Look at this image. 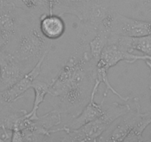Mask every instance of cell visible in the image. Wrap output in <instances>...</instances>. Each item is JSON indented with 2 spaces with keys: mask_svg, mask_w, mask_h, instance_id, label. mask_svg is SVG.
<instances>
[{
  "mask_svg": "<svg viewBox=\"0 0 151 142\" xmlns=\"http://www.w3.org/2000/svg\"><path fill=\"white\" fill-rule=\"evenodd\" d=\"M50 87V83L44 81L42 78H36L35 81L32 84L31 88L33 89L35 92V99H34L33 106L30 112H26L24 114V116L29 119H33L36 118L38 116L37 112L39 108V106L41 103H43L44 101L46 95L49 94Z\"/></svg>",
  "mask_w": 151,
  "mask_h": 142,
  "instance_id": "obj_14",
  "label": "cell"
},
{
  "mask_svg": "<svg viewBox=\"0 0 151 142\" xmlns=\"http://www.w3.org/2000/svg\"><path fill=\"white\" fill-rule=\"evenodd\" d=\"M151 124V112H147L145 115L137 123L131 133L127 135L124 141H143L142 133Z\"/></svg>",
  "mask_w": 151,
  "mask_h": 142,
  "instance_id": "obj_16",
  "label": "cell"
},
{
  "mask_svg": "<svg viewBox=\"0 0 151 142\" xmlns=\"http://www.w3.org/2000/svg\"><path fill=\"white\" fill-rule=\"evenodd\" d=\"M131 2H132V1H134V0H131Z\"/></svg>",
  "mask_w": 151,
  "mask_h": 142,
  "instance_id": "obj_20",
  "label": "cell"
},
{
  "mask_svg": "<svg viewBox=\"0 0 151 142\" xmlns=\"http://www.w3.org/2000/svg\"><path fill=\"white\" fill-rule=\"evenodd\" d=\"M0 50H1V49H0Z\"/></svg>",
  "mask_w": 151,
  "mask_h": 142,
  "instance_id": "obj_21",
  "label": "cell"
},
{
  "mask_svg": "<svg viewBox=\"0 0 151 142\" xmlns=\"http://www.w3.org/2000/svg\"><path fill=\"white\" fill-rule=\"evenodd\" d=\"M47 55H44L35 67L29 72H26L16 84L7 90L0 92V100L5 104H11L22 98L24 93L32 87L35 80L41 73L42 64Z\"/></svg>",
  "mask_w": 151,
  "mask_h": 142,
  "instance_id": "obj_7",
  "label": "cell"
},
{
  "mask_svg": "<svg viewBox=\"0 0 151 142\" xmlns=\"http://www.w3.org/2000/svg\"><path fill=\"white\" fill-rule=\"evenodd\" d=\"M96 64L89 50L82 57L71 56L50 83L49 94L58 99L60 113L76 117L87 104L95 83Z\"/></svg>",
  "mask_w": 151,
  "mask_h": 142,
  "instance_id": "obj_1",
  "label": "cell"
},
{
  "mask_svg": "<svg viewBox=\"0 0 151 142\" xmlns=\"http://www.w3.org/2000/svg\"><path fill=\"white\" fill-rule=\"evenodd\" d=\"M52 47V41L43 36L39 28V19L21 10L17 30L14 37L0 48L13 56L26 73L32 69Z\"/></svg>",
  "mask_w": 151,
  "mask_h": 142,
  "instance_id": "obj_2",
  "label": "cell"
},
{
  "mask_svg": "<svg viewBox=\"0 0 151 142\" xmlns=\"http://www.w3.org/2000/svg\"><path fill=\"white\" fill-rule=\"evenodd\" d=\"M148 67L150 69V78H149V88L151 90V61L150 60H145V61Z\"/></svg>",
  "mask_w": 151,
  "mask_h": 142,
  "instance_id": "obj_18",
  "label": "cell"
},
{
  "mask_svg": "<svg viewBox=\"0 0 151 142\" xmlns=\"http://www.w3.org/2000/svg\"><path fill=\"white\" fill-rule=\"evenodd\" d=\"M109 41L116 43L130 53L137 50L144 55L151 56V34L141 37H128L111 34Z\"/></svg>",
  "mask_w": 151,
  "mask_h": 142,
  "instance_id": "obj_12",
  "label": "cell"
},
{
  "mask_svg": "<svg viewBox=\"0 0 151 142\" xmlns=\"http://www.w3.org/2000/svg\"><path fill=\"white\" fill-rule=\"evenodd\" d=\"M132 5L139 16H145L151 12V0H134Z\"/></svg>",
  "mask_w": 151,
  "mask_h": 142,
  "instance_id": "obj_17",
  "label": "cell"
},
{
  "mask_svg": "<svg viewBox=\"0 0 151 142\" xmlns=\"http://www.w3.org/2000/svg\"><path fill=\"white\" fill-rule=\"evenodd\" d=\"M133 102L134 107L131 108V106L130 110L123 115V120L116 126L113 132L106 138H101L99 141H124L127 135L146 114V112H142L138 98H134Z\"/></svg>",
  "mask_w": 151,
  "mask_h": 142,
  "instance_id": "obj_8",
  "label": "cell"
},
{
  "mask_svg": "<svg viewBox=\"0 0 151 142\" xmlns=\"http://www.w3.org/2000/svg\"><path fill=\"white\" fill-rule=\"evenodd\" d=\"M39 28L44 37L53 41L63 35L66 25L61 16L54 13H45L39 19Z\"/></svg>",
  "mask_w": 151,
  "mask_h": 142,
  "instance_id": "obj_11",
  "label": "cell"
},
{
  "mask_svg": "<svg viewBox=\"0 0 151 142\" xmlns=\"http://www.w3.org/2000/svg\"><path fill=\"white\" fill-rule=\"evenodd\" d=\"M130 109L129 104L114 102L103 110L101 116L77 130H70L63 126L62 128L55 129V132L64 133L60 139L62 141H97L109 126L119 117L123 116Z\"/></svg>",
  "mask_w": 151,
  "mask_h": 142,
  "instance_id": "obj_3",
  "label": "cell"
},
{
  "mask_svg": "<svg viewBox=\"0 0 151 142\" xmlns=\"http://www.w3.org/2000/svg\"><path fill=\"white\" fill-rule=\"evenodd\" d=\"M100 84L101 83L100 81L95 79V83L93 87L90 100L88 101L87 104L84 106L81 113L77 115L76 117L72 118V119L67 124H65V127L70 130H77L83 126L84 124L91 122V121L95 120L96 118L101 116L102 114L103 113V106L106 97L103 98V100L100 104L96 103L94 101L95 95L98 91Z\"/></svg>",
  "mask_w": 151,
  "mask_h": 142,
  "instance_id": "obj_10",
  "label": "cell"
},
{
  "mask_svg": "<svg viewBox=\"0 0 151 142\" xmlns=\"http://www.w3.org/2000/svg\"><path fill=\"white\" fill-rule=\"evenodd\" d=\"M111 34L128 37L150 35L151 22L126 17L116 12L112 24Z\"/></svg>",
  "mask_w": 151,
  "mask_h": 142,
  "instance_id": "obj_6",
  "label": "cell"
},
{
  "mask_svg": "<svg viewBox=\"0 0 151 142\" xmlns=\"http://www.w3.org/2000/svg\"><path fill=\"white\" fill-rule=\"evenodd\" d=\"M0 50V92L16 84L25 72L7 50Z\"/></svg>",
  "mask_w": 151,
  "mask_h": 142,
  "instance_id": "obj_9",
  "label": "cell"
},
{
  "mask_svg": "<svg viewBox=\"0 0 151 142\" xmlns=\"http://www.w3.org/2000/svg\"><path fill=\"white\" fill-rule=\"evenodd\" d=\"M116 12L115 0H86L79 18V45L88 44L105 20Z\"/></svg>",
  "mask_w": 151,
  "mask_h": 142,
  "instance_id": "obj_4",
  "label": "cell"
},
{
  "mask_svg": "<svg viewBox=\"0 0 151 142\" xmlns=\"http://www.w3.org/2000/svg\"><path fill=\"white\" fill-rule=\"evenodd\" d=\"M109 36L110 34L98 32L88 43L90 55L96 62L99 60L103 48L107 44Z\"/></svg>",
  "mask_w": 151,
  "mask_h": 142,
  "instance_id": "obj_15",
  "label": "cell"
},
{
  "mask_svg": "<svg viewBox=\"0 0 151 142\" xmlns=\"http://www.w3.org/2000/svg\"><path fill=\"white\" fill-rule=\"evenodd\" d=\"M138 60L151 61V56L133 54L132 53L125 50L116 43L109 41L103 48L100 59L96 64V67L109 71V68L115 66L122 61L133 64Z\"/></svg>",
  "mask_w": 151,
  "mask_h": 142,
  "instance_id": "obj_5",
  "label": "cell"
},
{
  "mask_svg": "<svg viewBox=\"0 0 151 142\" xmlns=\"http://www.w3.org/2000/svg\"><path fill=\"white\" fill-rule=\"evenodd\" d=\"M5 104V103H4V102H2V101H1V100H0V105H1V104Z\"/></svg>",
  "mask_w": 151,
  "mask_h": 142,
  "instance_id": "obj_19",
  "label": "cell"
},
{
  "mask_svg": "<svg viewBox=\"0 0 151 142\" xmlns=\"http://www.w3.org/2000/svg\"><path fill=\"white\" fill-rule=\"evenodd\" d=\"M34 18L50 13V0H5Z\"/></svg>",
  "mask_w": 151,
  "mask_h": 142,
  "instance_id": "obj_13",
  "label": "cell"
}]
</instances>
